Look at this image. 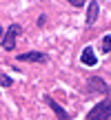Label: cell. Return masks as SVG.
Wrapping results in <instances>:
<instances>
[{"label": "cell", "instance_id": "cell-4", "mask_svg": "<svg viewBox=\"0 0 111 120\" xmlns=\"http://www.w3.org/2000/svg\"><path fill=\"white\" fill-rule=\"evenodd\" d=\"M18 60H20V62H47V53H42V51H27V53H20Z\"/></svg>", "mask_w": 111, "mask_h": 120}, {"label": "cell", "instance_id": "cell-10", "mask_svg": "<svg viewBox=\"0 0 111 120\" xmlns=\"http://www.w3.org/2000/svg\"><path fill=\"white\" fill-rule=\"evenodd\" d=\"M71 4H73V7H85V2H82V0H71Z\"/></svg>", "mask_w": 111, "mask_h": 120}, {"label": "cell", "instance_id": "cell-5", "mask_svg": "<svg viewBox=\"0 0 111 120\" xmlns=\"http://www.w3.org/2000/svg\"><path fill=\"white\" fill-rule=\"evenodd\" d=\"M44 100H47V105H49V107L53 109V113H56V116H58V120H71V118H69V113L64 111V109L60 107V105L56 102L53 98H49V96H44Z\"/></svg>", "mask_w": 111, "mask_h": 120}, {"label": "cell", "instance_id": "cell-9", "mask_svg": "<svg viewBox=\"0 0 111 120\" xmlns=\"http://www.w3.org/2000/svg\"><path fill=\"white\" fill-rule=\"evenodd\" d=\"M11 82H13V80L7 76V73H2V76H0V85H2V87H11Z\"/></svg>", "mask_w": 111, "mask_h": 120}, {"label": "cell", "instance_id": "cell-7", "mask_svg": "<svg viewBox=\"0 0 111 120\" xmlns=\"http://www.w3.org/2000/svg\"><path fill=\"white\" fill-rule=\"evenodd\" d=\"M82 64H87V67H93V64H98V60H96V53H93V49L91 47H85V51H82Z\"/></svg>", "mask_w": 111, "mask_h": 120}, {"label": "cell", "instance_id": "cell-3", "mask_svg": "<svg viewBox=\"0 0 111 120\" xmlns=\"http://www.w3.org/2000/svg\"><path fill=\"white\" fill-rule=\"evenodd\" d=\"M87 91H89V94H93V91H98V94H111V87H107L100 78H89Z\"/></svg>", "mask_w": 111, "mask_h": 120}, {"label": "cell", "instance_id": "cell-2", "mask_svg": "<svg viewBox=\"0 0 111 120\" xmlns=\"http://www.w3.org/2000/svg\"><path fill=\"white\" fill-rule=\"evenodd\" d=\"M18 34H20V25H11V27H9V31L2 36V47L7 49V51H11V49L16 47V38H18Z\"/></svg>", "mask_w": 111, "mask_h": 120}, {"label": "cell", "instance_id": "cell-1", "mask_svg": "<svg viewBox=\"0 0 111 120\" xmlns=\"http://www.w3.org/2000/svg\"><path fill=\"white\" fill-rule=\"evenodd\" d=\"M87 120H111V98H102L89 111Z\"/></svg>", "mask_w": 111, "mask_h": 120}, {"label": "cell", "instance_id": "cell-11", "mask_svg": "<svg viewBox=\"0 0 111 120\" xmlns=\"http://www.w3.org/2000/svg\"><path fill=\"white\" fill-rule=\"evenodd\" d=\"M0 38H2V27H0Z\"/></svg>", "mask_w": 111, "mask_h": 120}, {"label": "cell", "instance_id": "cell-8", "mask_svg": "<svg viewBox=\"0 0 111 120\" xmlns=\"http://www.w3.org/2000/svg\"><path fill=\"white\" fill-rule=\"evenodd\" d=\"M100 47H102V53L111 51V34H109V36H104V38H102V45H100Z\"/></svg>", "mask_w": 111, "mask_h": 120}, {"label": "cell", "instance_id": "cell-6", "mask_svg": "<svg viewBox=\"0 0 111 120\" xmlns=\"http://www.w3.org/2000/svg\"><path fill=\"white\" fill-rule=\"evenodd\" d=\"M98 11H100V4L96 2H89V11H87V27H93L96 18H98Z\"/></svg>", "mask_w": 111, "mask_h": 120}]
</instances>
